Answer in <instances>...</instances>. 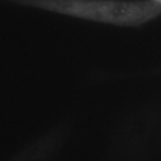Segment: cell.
Returning <instances> with one entry per match:
<instances>
[{
  "label": "cell",
  "mask_w": 161,
  "mask_h": 161,
  "mask_svg": "<svg viewBox=\"0 0 161 161\" xmlns=\"http://www.w3.org/2000/svg\"><path fill=\"white\" fill-rule=\"evenodd\" d=\"M94 23L138 28L161 16L153 0H4Z\"/></svg>",
  "instance_id": "obj_1"
},
{
  "label": "cell",
  "mask_w": 161,
  "mask_h": 161,
  "mask_svg": "<svg viewBox=\"0 0 161 161\" xmlns=\"http://www.w3.org/2000/svg\"><path fill=\"white\" fill-rule=\"evenodd\" d=\"M153 2H155V3H158V4H160L161 5V0H153Z\"/></svg>",
  "instance_id": "obj_2"
}]
</instances>
